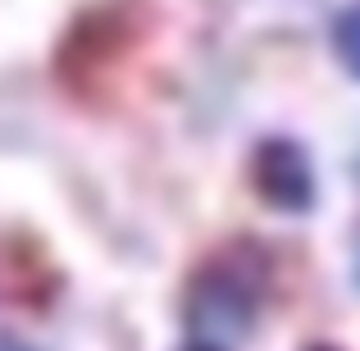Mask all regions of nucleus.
<instances>
[{
  "mask_svg": "<svg viewBox=\"0 0 360 351\" xmlns=\"http://www.w3.org/2000/svg\"><path fill=\"white\" fill-rule=\"evenodd\" d=\"M255 187H260V196L269 205H278V210H306L310 192H315L310 165L292 141H269V146H260V155H255Z\"/></svg>",
  "mask_w": 360,
  "mask_h": 351,
  "instance_id": "nucleus-1",
  "label": "nucleus"
},
{
  "mask_svg": "<svg viewBox=\"0 0 360 351\" xmlns=\"http://www.w3.org/2000/svg\"><path fill=\"white\" fill-rule=\"evenodd\" d=\"M251 288H246L242 279H233V274H219V279H210V274H201V283H196V315H201V324H224L229 319L233 328L246 324V315H251Z\"/></svg>",
  "mask_w": 360,
  "mask_h": 351,
  "instance_id": "nucleus-2",
  "label": "nucleus"
},
{
  "mask_svg": "<svg viewBox=\"0 0 360 351\" xmlns=\"http://www.w3.org/2000/svg\"><path fill=\"white\" fill-rule=\"evenodd\" d=\"M338 51H342V60L360 73V18H347V23L338 27Z\"/></svg>",
  "mask_w": 360,
  "mask_h": 351,
  "instance_id": "nucleus-3",
  "label": "nucleus"
},
{
  "mask_svg": "<svg viewBox=\"0 0 360 351\" xmlns=\"http://www.w3.org/2000/svg\"><path fill=\"white\" fill-rule=\"evenodd\" d=\"M187 351H224V347H214V343H196V347H187Z\"/></svg>",
  "mask_w": 360,
  "mask_h": 351,
  "instance_id": "nucleus-4",
  "label": "nucleus"
}]
</instances>
